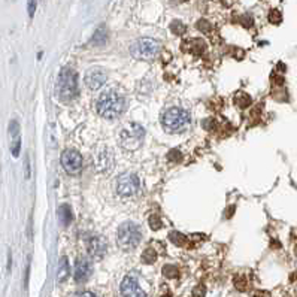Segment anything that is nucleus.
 I'll return each mask as SVG.
<instances>
[{"mask_svg": "<svg viewBox=\"0 0 297 297\" xmlns=\"http://www.w3.org/2000/svg\"><path fill=\"white\" fill-rule=\"evenodd\" d=\"M108 75L100 67H91L85 73V84L90 90H99L100 87L106 82Z\"/></svg>", "mask_w": 297, "mask_h": 297, "instance_id": "11", "label": "nucleus"}, {"mask_svg": "<svg viewBox=\"0 0 297 297\" xmlns=\"http://www.w3.org/2000/svg\"><path fill=\"white\" fill-rule=\"evenodd\" d=\"M185 49H188L190 53L197 54L199 56V54H202L206 49V43L202 39H193V40L185 42Z\"/></svg>", "mask_w": 297, "mask_h": 297, "instance_id": "14", "label": "nucleus"}, {"mask_svg": "<svg viewBox=\"0 0 297 297\" xmlns=\"http://www.w3.org/2000/svg\"><path fill=\"white\" fill-rule=\"evenodd\" d=\"M167 160H169L170 163H179V162L182 160V154H181V151H178V150H172V151L167 154Z\"/></svg>", "mask_w": 297, "mask_h": 297, "instance_id": "23", "label": "nucleus"}, {"mask_svg": "<svg viewBox=\"0 0 297 297\" xmlns=\"http://www.w3.org/2000/svg\"><path fill=\"white\" fill-rule=\"evenodd\" d=\"M93 273V264L88 259L81 257L75 264V281L76 282H85Z\"/></svg>", "mask_w": 297, "mask_h": 297, "instance_id": "12", "label": "nucleus"}, {"mask_svg": "<svg viewBox=\"0 0 297 297\" xmlns=\"http://www.w3.org/2000/svg\"><path fill=\"white\" fill-rule=\"evenodd\" d=\"M140 239H142V230L136 223L127 221L118 227L117 242H118V246L123 248L124 251L134 250L140 243Z\"/></svg>", "mask_w": 297, "mask_h": 297, "instance_id": "4", "label": "nucleus"}, {"mask_svg": "<svg viewBox=\"0 0 297 297\" xmlns=\"http://www.w3.org/2000/svg\"><path fill=\"white\" fill-rule=\"evenodd\" d=\"M120 290H121L123 297H146L145 290L140 287V284H139V281H137V276L133 275V273L127 275V276L123 279Z\"/></svg>", "mask_w": 297, "mask_h": 297, "instance_id": "8", "label": "nucleus"}, {"mask_svg": "<svg viewBox=\"0 0 297 297\" xmlns=\"http://www.w3.org/2000/svg\"><path fill=\"white\" fill-rule=\"evenodd\" d=\"M234 287L240 291H245L246 290V279L245 276H236L234 278Z\"/></svg>", "mask_w": 297, "mask_h": 297, "instance_id": "27", "label": "nucleus"}, {"mask_svg": "<svg viewBox=\"0 0 297 297\" xmlns=\"http://www.w3.org/2000/svg\"><path fill=\"white\" fill-rule=\"evenodd\" d=\"M234 103H236L240 109H245V108H248V106L251 105V97H250L246 93L240 91V93H237V94L234 96Z\"/></svg>", "mask_w": 297, "mask_h": 297, "instance_id": "18", "label": "nucleus"}, {"mask_svg": "<svg viewBox=\"0 0 297 297\" xmlns=\"http://www.w3.org/2000/svg\"><path fill=\"white\" fill-rule=\"evenodd\" d=\"M169 239H170V242L175 243L176 246H185V245L188 243L187 236L182 234V233H178V231H172V233L169 234Z\"/></svg>", "mask_w": 297, "mask_h": 297, "instance_id": "16", "label": "nucleus"}, {"mask_svg": "<svg viewBox=\"0 0 297 297\" xmlns=\"http://www.w3.org/2000/svg\"><path fill=\"white\" fill-rule=\"evenodd\" d=\"M196 27H197L200 32H205V33L211 32V29H212V26H211V23L208 20H199Z\"/></svg>", "mask_w": 297, "mask_h": 297, "instance_id": "26", "label": "nucleus"}, {"mask_svg": "<svg viewBox=\"0 0 297 297\" xmlns=\"http://www.w3.org/2000/svg\"><path fill=\"white\" fill-rule=\"evenodd\" d=\"M156 260H157V253L153 248H148V250L143 251V254H142V262L143 263L153 264Z\"/></svg>", "mask_w": 297, "mask_h": 297, "instance_id": "20", "label": "nucleus"}, {"mask_svg": "<svg viewBox=\"0 0 297 297\" xmlns=\"http://www.w3.org/2000/svg\"><path fill=\"white\" fill-rule=\"evenodd\" d=\"M240 23L245 26V27H250V26H253V23H254V20L250 17V15H245V17H242V20H240Z\"/></svg>", "mask_w": 297, "mask_h": 297, "instance_id": "31", "label": "nucleus"}, {"mask_svg": "<svg viewBox=\"0 0 297 297\" xmlns=\"http://www.w3.org/2000/svg\"><path fill=\"white\" fill-rule=\"evenodd\" d=\"M12 156L14 157H18L20 156V150H21V139H20V136H17V137H14V142H12Z\"/></svg>", "mask_w": 297, "mask_h": 297, "instance_id": "25", "label": "nucleus"}, {"mask_svg": "<svg viewBox=\"0 0 297 297\" xmlns=\"http://www.w3.org/2000/svg\"><path fill=\"white\" fill-rule=\"evenodd\" d=\"M87 251L88 254L96 259V260H102L108 251V243L106 240L102 237V236H97V234H90L87 237Z\"/></svg>", "mask_w": 297, "mask_h": 297, "instance_id": "10", "label": "nucleus"}, {"mask_svg": "<svg viewBox=\"0 0 297 297\" xmlns=\"http://www.w3.org/2000/svg\"><path fill=\"white\" fill-rule=\"evenodd\" d=\"M62 166L65 167L67 173L76 175L82 169V157L78 151L75 150H66L62 154Z\"/></svg>", "mask_w": 297, "mask_h": 297, "instance_id": "9", "label": "nucleus"}, {"mask_svg": "<svg viewBox=\"0 0 297 297\" xmlns=\"http://www.w3.org/2000/svg\"><path fill=\"white\" fill-rule=\"evenodd\" d=\"M27 6H29V15L33 17L36 11V0H27Z\"/></svg>", "mask_w": 297, "mask_h": 297, "instance_id": "32", "label": "nucleus"}, {"mask_svg": "<svg viewBox=\"0 0 297 297\" xmlns=\"http://www.w3.org/2000/svg\"><path fill=\"white\" fill-rule=\"evenodd\" d=\"M114 166V157L111 150H100L96 153V169L99 172L111 170Z\"/></svg>", "mask_w": 297, "mask_h": 297, "instance_id": "13", "label": "nucleus"}, {"mask_svg": "<svg viewBox=\"0 0 297 297\" xmlns=\"http://www.w3.org/2000/svg\"><path fill=\"white\" fill-rule=\"evenodd\" d=\"M106 40H108V32H106L105 27H100V29L96 30V33L93 36L91 43H93V45H105Z\"/></svg>", "mask_w": 297, "mask_h": 297, "instance_id": "17", "label": "nucleus"}, {"mask_svg": "<svg viewBox=\"0 0 297 297\" xmlns=\"http://www.w3.org/2000/svg\"><path fill=\"white\" fill-rule=\"evenodd\" d=\"M163 275H165L166 278H169V279H175V278L179 276V270L173 264H166L165 267H163Z\"/></svg>", "mask_w": 297, "mask_h": 297, "instance_id": "19", "label": "nucleus"}, {"mask_svg": "<svg viewBox=\"0 0 297 297\" xmlns=\"http://www.w3.org/2000/svg\"><path fill=\"white\" fill-rule=\"evenodd\" d=\"M190 121H191L190 114L181 108H169L162 118L165 129L170 133H179L187 130L190 126Z\"/></svg>", "mask_w": 297, "mask_h": 297, "instance_id": "3", "label": "nucleus"}, {"mask_svg": "<svg viewBox=\"0 0 297 297\" xmlns=\"http://www.w3.org/2000/svg\"><path fill=\"white\" fill-rule=\"evenodd\" d=\"M254 297H270V296H269L267 293H264V291H257Z\"/></svg>", "mask_w": 297, "mask_h": 297, "instance_id": "34", "label": "nucleus"}, {"mask_svg": "<svg viewBox=\"0 0 297 297\" xmlns=\"http://www.w3.org/2000/svg\"><path fill=\"white\" fill-rule=\"evenodd\" d=\"M150 227H151L153 230H160V229L163 227L162 218H160V217H157V215L150 217Z\"/></svg>", "mask_w": 297, "mask_h": 297, "instance_id": "24", "label": "nucleus"}, {"mask_svg": "<svg viewBox=\"0 0 297 297\" xmlns=\"http://www.w3.org/2000/svg\"><path fill=\"white\" fill-rule=\"evenodd\" d=\"M162 297H173V296H172L170 293H167V294H163V296H162Z\"/></svg>", "mask_w": 297, "mask_h": 297, "instance_id": "35", "label": "nucleus"}, {"mask_svg": "<svg viewBox=\"0 0 297 297\" xmlns=\"http://www.w3.org/2000/svg\"><path fill=\"white\" fill-rule=\"evenodd\" d=\"M143 137H145L143 129H142L139 124L133 123V124H130L129 127H126V129L121 132V134H120V143H121L126 150L134 151L136 148H139V146L142 145Z\"/></svg>", "mask_w": 297, "mask_h": 297, "instance_id": "6", "label": "nucleus"}, {"mask_svg": "<svg viewBox=\"0 0 297 297\" xmlns=\"http://www.w3.org/2000/svg\"><path fill=\"white\" fill-rule=\"evenodd\" d=\"M159 53H160V45L157 40L151 37L137 39L130 46V54L139 60H153L156 59V56H159Z\"/></svg>", "mask_w": 297, "mask_h": 297, "instance_id": "5", "label": "nucleus"}, {"mask_svg": "<svg viewBox=\"0 0 297 297\" xmlns=\"http://www.w3.org/2000/svg\"><path fill=\"white\" fill-rule=\"evenodd\" d=\"M59 217H60L63 226H69V224L73 221V214H72L69 205H62V206L59 208Z\"/></svg>", "mask_w": 297, "mask_h": 297, "instance_id": "15", "label": "nucleus"}, {"mask_svg": "<svg viewBox=\"0 0 297 297\" xmlns=\"http://www.w3.org/2000/svg\"><path fill=\"white\" fill-rule=\"evenodd\" d=\"M170 30L175 34H184L185 33V30H187V27H185V24H182L181 21L175 20V21H172V24H170Z\"/></svg>", "mask_w": 297, "mask_h": 297, "instance_id": "22", "label": "nucleus"}, {"mask_svg": "<svg viewBox=\"0 0 297 297\" xmlns=\"http://www.w3.org/2000/svg\"><path fill=\"white\" fill-rule=\"evenodd\" d=\"M269 20H270V23H273V24H278V23H281V20H282V17H281V12H279V11H276V9L270 11V14H269Z\"/></svg>", "mask_w": 297, "mask_h": 297, "instance_id": "28", "label": "nucleus"}, {"mask_svg": "<svg viewBox=\"0 0 297 297\" xmlns=\"http://www.w3.org/2000/svg\"><path fill=\"white\" fill-rule=\"evenodd\" d=\"M69 276V263L66 257H62L60 260V269H59V281H65Z\"/></svg>", "mask_w": 297, "mask_h": 297, "instance_id": "21", "label": "nucleus"}, {"mask_svg": "<svg viewBox=\"0 0 297 297\" xmlns=\"http://www.w3.org/2000/svg\"><path fill=\"white\" fill-rule=\"evenodd\" d=\"M11 129H9V132H11V134L14 136V137H17L18 136V123L17 121H11V126H9Z\"/></svg>", "mask_w": 297, "mask_h": 297, "instance_id": "30", "label": "nucleus"}, {"mask_svg": "<svg viewBox=\"0 0 297 297\" xmlns=\"http://www.w3.org/2000/svg\"><path fill=\"white\" fill-rule=\"evenodd\" d=\"M205 293H206V288H205V285L200 284L193 290V297H205Z\"/></svg>", "mask_w": 297, "mask_h": 297, "instance_id": "29", "label": "nucleus"}, {"mask_svg": "<svg viewBox=\"0 0 297 297\" xmlns=\"http://www.w3.org/2000/svg\"><path fill=\"white\" fill-rule=\"evenodd\" d=\"M96 109L100 117L106 120H115L126 111V99L115 90L105 91L96 102Z\"/></svg>", "mask_w": 297, "mask_h": 297, "instance_id": "1", "label": "nucleus"}, {"mask_svg": "<svg viewBox=\"0 0 297 297\" xmlns=\"http://www.w3.org/2000/svg\"><path fill=\"white\" fill-rule=\"evenodd\" d=\"M117 193L121 197H132L137 193L140 182L137 175L134 173H123L121 176L117 178Z\"/></svg>", "mask_w": 297, "mask_h": 297, "instance_id": "7", "label": "nucleus"}, {"mask_svg": "<svg viewBox=\"0 0 297 297\" xmlns=\"http://www.w3.org/2000/svg\"><path fill=\"white\" fill-rule=\"evenodd\" d=\"M76 297H97L96 294H93V293H90V291H84V293H79Z\"/></svg>", "mask_w": 297, "mask_h": 297, "instance_id": "33", "label": "nucleus"}, {"mask_svg": "<svg viewBox=\"0 0 297 297\" xmlns=\"http://www.w3.org/2000/svg\"><path fill=\"white\" fill-rule=\"evenodd\" d=\"M57 93L59 97L65 102H70L78 94V78L76 72L70 67H63L57 81Z\"/></svg>", "mask_w": 297, "mask_h": 297, "instance_id": "2", "label": "nucleus"}]
</instances>
